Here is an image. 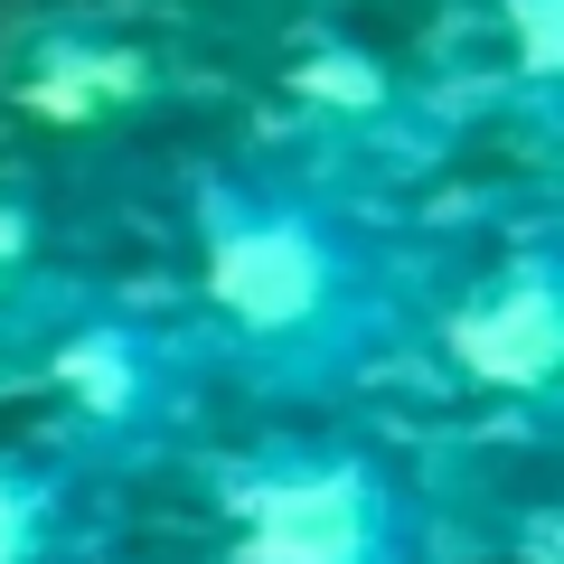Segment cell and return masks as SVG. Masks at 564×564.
Segmentation results:
<instances>
[{"label": "cell", "instance_id": "7a4b0ae2", "mask_svg": "<svg viewBox=\"0 0 564 564\" xmlns=\"http://www.w3.org/2000/svg\"><path fill=\"white\" fill-rule=\"evenodd\" d=\"M236 564H404L414 518L367 452H282L226 489Z\"/></svg>", "mask_w": 564, "mask_h": 564}, {"label": "cell", "instance_id": "5b68a950", "mask_svg": "<svg viewBox=\"0 0 564 564\" xmlns=\"http://www.w3.org/2000/svg\"><path fill=\"white\" fill-rule=\"evenodd\" d=\"M76 527L85 499L66 462H0V564H66Z\"/></svg>", "mask_w": 564, "mask_h": 564}, {"label": "cell", "instance_id": "277c9868", "mask_svg": "<svg viewBox=\"0 0 564 564\" xmlns=\"http://www.w3.org/2000/svg\"><path fill=\"white\" fill-rule=\"evenodd\" d=\"M452 358L489 395H555L564 377V292L555 254H508L499 273L452 311Z\"/></svg>", "mask_w": 564, "mask_h": 564}, {"label": "cell", "instance_id": "8992f818", "mask_svg": "<svg viewBox=\"0 0 564 564\" xmlns=\"http://www.w3.org/2000/svg\"><path fill=\"white\" fill-rule=\"evenodd\" d=\"M29 245H39V226H29V198H10V188H0V292L20 282Z\"/></svg>", "mask_w": 564, "mask_h": 564}, {"label": "cell", "instance_id": "3957f363", "mask_svg": "<svg viewBox=\"0 0 564 564\" xmlns=\"http://www.w3.org/2000/svg\"><path fill=\"white\" fill-rule=\"evenodd\" d=\"M47 386L95 443H122V452H151L188 414V358L141 321H95L76 339H57Z\"/></svg>", "mask_w": 564, "mask_h": 564}, {"label": "cell", "instance_id": "6da1fadb", "mask_svg": "<svg viewBox=\"0 0 564 564\" xmlns=\"http://www.w3.org/2000/svg\"><path fill=\"white\" fill-rule=\"evenodd\" d=\"M198 292L217 329L273 377H348L386 339V273L367 236L292 188H207Z\"/></svg>", "mask_w": 564, "mask_h": 564}]
</instances>
